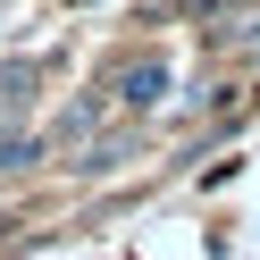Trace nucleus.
I'll return each mask as SVG.
<instances>
[{
	"mask_svg": "<svg viewBox=\"0 0 260 260\" xmlns=\"http://www.w3.org/2000/svg\"><path fill=\"white\" fill-rule=\"evenodd\" d=\"M0 168H34V143H25V135H0Z\"/></svg>",
	"mask_w": 260,
	"mask_h": 260,
	"instance_id": "7ed1b4c3",
	"label": "nucleus"
},
{
	"mask_svg": "<svg viewBox=\"0 0 260 260\" xmlns=\"http://www.w3.org/2000/svg\"><path fill=\"white\" fill-rule=\"evenodd\" d=\"M159 92H168V68H159V59H126L118 68V101L126 109H151Z\"/></svg>",
	"mask_w": 260,
	"mask_h": 260,
	"instance_id": "f257e3e1",
	"label": "nucleus"
},
{
	"mask_svg": "<svg viewBox=\"0 0 260 260\" xmlns=\"http://www.w3.org/2000/svg\"><path fill=\"white\" fill-rule=\"evenodd\" d=\"M25 92H34V68H25V59L0 68V109H25Z\"/></svg>",
	"mask_w": 260,
	"mask_h": 260,
	"instance_id": "f03ea898",
	"label": "nucleus"
}]
</instances>
